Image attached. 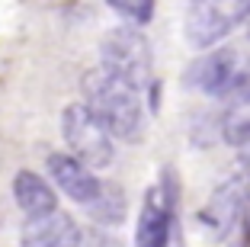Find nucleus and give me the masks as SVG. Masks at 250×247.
Here are the masks:
<instances>
[{
    "label": "nucleus",
    "mask_w": 250,
    "mask_h": 247,
    "mask_svg": "<svg viewBox=\"0 0 250 247\" xmlns=\"http://www.w3.org/2000/svg\"><path fill=\"white\" fill-rule=\"evenodd\" d=\"M83 106L103 122L112 138L138 141L145 135V106L138 100V90L106 67H93L83 74Z\"/></svg>",
    "instance_id": "1"
},
{
    "label": "nucleus",
    "mask_w": 250,
    "mask_h": 247,
    "mask_svg": "<svg viewBox=\"0 0 250 247\" xmlns=\"http://www.w3.org/2000/svg\"><path fill=\"white\" fill-rule=\"evenodd\" d=\"M61 135H64L71 157L81 160L90 170H106L116 157L112 135L103 129V122L90 112L83 103H71L61 112Z\"/></svg>",
    "instance_id": "2"
},
{
    "label": "nucleus",
    "mask_w": 250,
    "mask_h": 247,
    "mask_svg": "<svg viewBox=\"0 0 250 247\" xmlns=\"http://www.w3.org/2000/svg\"><path fill=\"white\" fill-rule=\"evenodd\" d=\"M250 16V0H192L186 10V42L212 48Z\"/></svg>",
    "instance_id": "3"
},
{
    "label": "nucleus",
    "mask_w": 250,
    "mask_h": 247,
    "mask_svg": "<svg viewBox=\"0 0 250 247\" xmlns=\"http://www.w3.org/2000/svg\"><path fill=\"white\" fill-rule=\"evenodd\" d=\"M103 65L109 74H116L119 80H125L128 87L141 90L151 80V65H154V55H151V45L141 36V29L135 26H122V29H112L103 39Z\"/></svg>",
    "instance_id": "4"
},
{
    "label": "nucleus",
    "mask_w": 250,
    "mask_h": 247,
    "mask_svg": "<svg viewBox=\"0 0 250 247\" xmlns=\"http://www.w3.org/2000/svg\"><path fill=\"white\" fill-rule=\"evenodd\" d=\"M241 71V61H237L234 48H218V51H208L202 58H196L183 74V84L189 90H199V93H208V96H225L244 80Z\"/></svg>",
    "instance_id": "5"
},
{
    "label": "nucleus",
    "mask_w": 250,
    "mask_h": 247,
    "mask_svg": "<svg viewBox=\"0 0 250 247\" xmlns=\"http://www.w3.org/2000/svg\"><path fill=\"white\" fill-rule=\"evenodd\" d=\"M45 164H48V174H52L55 186H58L67 199H74V202H81V205H90L100 196L103 183L96 180L93 170L83 167L81 160H74L71 154H48Z\"/></svg>",
    "instance_id": "6"
},
{
    "label": "nucleus",
    "mask_w": 250,
    "mask_h": 247,
    "mask_svg": "<svg viewBox=\"0 0 250 247\" xmlns=\"http://www.w3.org/2000/svg\"><path fill=\"white\" fill-rule=\"evenodd\" d=\"M22 247H81V228L64 212H48V215L29 218L22 228Z\"/></svg>",
    "instance_id": "7"
},
{
    "label": "nucleus",
    "mask_w": 250,
    "mask_h": 247,
    "mask_svg": "<svg viewBox=\"0 0 250 247\" xmlns=\"http://www.w3.org/2000/svg\"><path fill=\"white\" fill-rule=\"evenodd\" d=\"M170 222H173V196H167L161 189H151L145 205H141L138 231H135L138 247H167Z\"/></svg>",
    "instance_id": "8"
},
{
    "label": "nucleus",
    "mask_w": 250,
    "mask_h": 247,
    "mask_svg": "<svg viewBox=\"0 0 250 247\" xmlns=\"http://www.w3.org/2000/svg\"><path fill=\"white\" fill-rule=\"evenodd\" d=\"M244 189H247V177H234V180L221 183V189H215V196L208 199V205L202 209V225H208L215 234L228 231L237 218H241Z\"/></svg>",
    "instance_id": "9"
},
{
    "label": "nucleus",
    "mask_w": 250,
    "mask_h": 247,
    "mask_svg": "<svg viewBox=\"0 0 250 247\" xmlns=\"http://www.w3.org/2000/svg\"><path fill=\"white\" fill-rule=\"evenodd\" d=\"M13 199H16V205H20L29 218L48 215V212L58 209V193L52 189V183L42 180V177L32 174V170H20V174H16Z\"/></svg>",
    "instance_id": "10"
},
{
    "label": "nucleus",
    "mask_w": 250,
    "mask_h": 247,
    "mask_svg": "<svg viewBox=\"0 0 250 247\" xmlns=\"http://www.w3.org/2000/svg\"><path fill=\"white\" fill-rule=\"evenodd\" d=\"M221 138L234 148H244L250 141V74H244V80L231 90L228 109L221 119Z\"/></svg>",
    "instance_id": "11"
},
{
    "label": "nucleus",
    "mask_w": 250,
    "mask_h": 247,
    "mask_svg": "<svg viewBox=\"0 0 250 247\" xmlns=\"http://www.w3.org/2000/svg\"><path fill=\"white\" fill-rule=\"evenodd\" d=\"M87 209H90V215H93L96 222H103V225H119V222L125 218V196H122V189H119V186H106V183H103L100 196H96Z\"/></svg>",
    "instance_id": "12"
},
{
    "label": "nucleus",
    "mask_w": 250,
    "mask_h": 247,
    "mask_svg": "<svg viewBox=\"0 0 250 247\" xmlns=\"http://www.w3.org/2000/svg\"><path fill=\"white\" fill-rule=\"evenodd\" d=\"M116 13H122L125 20L138 22V26H145V22H151V16H154V0H106Z\"/></svg>",
    "instance_id": "13"
},
{
    "label": "nucleus",
    "mask_w": 250,
    "mask_h": 247,
    "mask_svg": "<svg viewBox=\"0 0 250 247\" xmlns=\"http://www.w3.org/2000/svg\"><path fill=\"white\" fill-rule=\"evenodd\" d=\"M241 222H244L247 238H250V177H247V189H244V202H241Z\"/></svg>",
    "instance_id": "14"
},
{
    "label": "nucleus",
    "mask_w": 250,
    "mask_h": 247,
    "mask_svg": "<svg viewBox=\"0 0 250 247\" xmlns=\"http://www.w3.org/2000/svg\"><path fill=\"white\" fill-rule=\"evenodd\" d=\"M244 160H247V167H250V141L244 145Z\"/></svg>",
    "instance_id": "15"
}]
</instances>
